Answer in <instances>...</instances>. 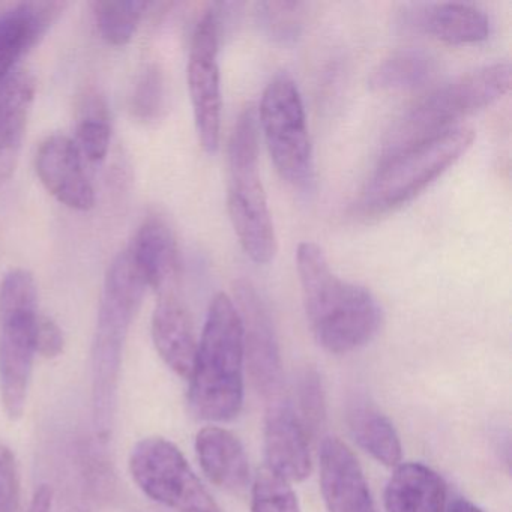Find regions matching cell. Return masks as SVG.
<instances>
[{
	"instance_id": "cell-14",
	"label": "cell",
	"mask_w": 512,
	"mask_h": 512,
	"mask_svg": "<svg viewBox=\"0 0 512 512\" xmlns=\"http://www.w3.org/2000/svg\"><path fill=\"white\" fill-rule=\"evenodd\" d=\"M307 437L298 415L283 398L269 403L265 422L266 469L289 484L304 481L311 472Z\"/></svg>"
},
{
	"instance_id": "cell-15",
	"label": "cell",
	"mask_w": 512,
	"mask_h": 512,
	"mask_svg": "<svg viewBox=\"0 0 512 512\" xmlns=\"http://www.w3.org/2000/svg\"><path fill=\"white\" fill-rule=\"evenodd\" d=\"M400 26L418 34L433 35L454 46L478 44L490 35V20L479 8L460 2L410 5L400 14Z\"/></svg>"
},
{
	"instance_id": "cell-21",
	"label": "cell",
	"mask_w": 512,
	"mask_h": 512,
	"mask_svg": "<svg viewBox=\"0 0 512 512\" xmlns=\"http://www.w3.org/2000/svg\"><path fill=\"white\" fill-rule=\"evenodd\" d=\"M35 100V80L28 71L14 70L0 82V170H10L22 146Z\"/></svg>"
},
{
	"instance_id": "cell-20",
	"label": "cell",
	"mask_w": 512,
	"mask_h": 512,
	"mask_svg": "<svg viewBox=\"0 0 512 512\" xmlns=\"http://www.w3.org/2000/svg\"><path fill=\"white\" fill-rule=\"evenodd\" d=\"M446 485L440 475L421 463L398 464L385 490L388 512H443Z\"/></svg>"
},
{
	"instance_id": "cell-26",
	"label": "cell",
	"mask_w": 512,
	"mask_h": 512,
	"mask_svg": "<svg viewBox=\"0 0 512 512\" xmlns=\"http://www.w3.org/2000/svg\"><path fill=\"white\" fill-rule=\"evenodd\" d=\"M257 23L275 43L292 44L304 26V5L298 2H263L257 5Z\"/></svg>"
},
{
	"instance_id": "cell-5",
	"label": "cell",
	"mask_w": 512,
	"mask_h": 512,
	"mask_svg": "<svg viewBox=\"0 0 512 512\" xmlns=\"http://www.w3.org/2000/svg\"><path fill=\"white\" fill-rule=\"evenodd\" d=\"M511 88V64L496 62L440 86L410 107L386 136L385 157L455 128V122L502 100ZM383 157V158H385Z\"/></svg>"
},
{
	"instance_id": "cell-31",
	"label": "cell",
	"mask_w": 512,
	"mask_h": 512,
	"mask_svg": "<svg viewBox=\"0 0 512 512\" xmlns=\"http://www.w3.org/2000/svg\"><path fill=\"white\" fill-rule=\"evenodd\" d=\"M65 347L64 332L52 317L40 314L35 326V352L46 359L62 355Z\"/></svg>"
},
{
	"instance_id": "cell-3",
	"label": "cell",
	"mask_w": 512,
	"mask_h": 512,
	"mask_svg": "<svg viewBox=\"0 0 512 512\" xmlns=\"http://www.w3.org/2000/svg\"><path fill=\"white\" fill-rule=\"evenodd\" d=\"M244 331L235 301L218 293L209 305L190 379L191 409L205 421L236 418L244 404Z\"/></svg>"
},
{
	"instance_id": "cell-2",
	"label": "cell",
	"mask_w": 512,
	"mask_h": 512,
	"mask_svg": "<svg viewBox=\"0 0 512 512\" xmlns=\"http://www.w3.org/2000/svg\"><path fill=\"white\" fill-rule=\"evenodd\" d=\"M146 289L130 253H119L104 281L92 344V412L95 433L103 443L112 434L125 341Z\"/></svg>"
},
{
	"instance_id": "cell-24",
	"label": "cell",
	"mask_w": 512,
	"mask_h": 512,
	"mask_svg": "<svg viewBox=\"0 0 512 512\" xmlns=\"http://www.w3.org/2000/svg\"><path fill=\"white\" fill-rule=\"evenodd\" d=\"M110 130L109 112L106 103L98 95H89L80 107L77 122L76 143L83 160L101 163L109 154Z\"/></svg>"
},
{
	"instance_id": "cell-32",
	"label": "cell",
	"mask_w": 512,
	"mask_h": 512,
	"mask_svg": "<svg viewBox=\"0 0 512 512\" xmlns=\"http://www.w3.org/2000/svg\"><path fill=\"white\" fill-rule=\"evenodd\" d=\"M52 512H89V509L82 497L71 491H65L58 497L53 494Z\"/></svg>"
},
{
	"instance_id": "cell-33",
	"label": "cell",
	"mask_w": 512,
	"mask_h": 512,
	"mask_svg": "<svg viewBox=\"0 0 512 512\" xmlns=\"http://www.w3.org/2000/svg\"><path fill=\"white\" fill-rule=\"evenodd\" d=\"M53 506V490L49 485H41L35 491L31 503H29L28 511L26 512H52Z\"/></svg>"
},
{
	"instance_id": "cell-1",
	"label": "cell",
	"mask_w": 512,
	"mask_h": 512,
	"mask_svg": "<svg viewBox=\"0 0 512 512\" xmlns=\"http://www.w3.org/2000/svg\"><path fill=\"white\" fill-rule=\"evenodd\" d=\"M296 268L305 313L323 349L344 355L376 337L383 320L376 296L335 275L319 245L302 242L296 253Z\"/></svg>"
},
{
	"instance_id": "cell-13",
	"label": "cell",
	"mask_w": 512,
	"mask_h": 512,
	"mask_svg": "<svg viewBox=\"0 0 512 512\" xmlns=\"http://www.w3.org/2000/svg\"><path fill=\"white\" fill-rule=\"evenodd\" d=\"M320 485L329 512H376L358 460L335 437L323 440L320 448Z\"/></svg>"
},
{
	"instance_id": "cell-4",
	"label": "cell",
	"mask_w": 512,
	"mask_h": 512,
	"mask_svg": "<svg viewBox=\"0 0 512 512\" xmlns=\"http://www.w3.org/2000/svg\"><path fill=\"white\" fill-rule=\"evenodd\" d=\"M227 209L239 244L259 265L277 253V235L259 172V124L253 104L242 110L227 148Z\"/></svg>"
},
{
	"instance_id": "cell-28",
	"label": "cell",
	"mask_w": 512,
	"mask_h": 512,
	"mask_svg": "<svg viewBox=\"0 0 512 512\" xmlns=\"http://www.w3.org/2000/svg\"><path fill=\"white\" fill-rule=\"evenodd\" d=\"M298 404V419L305 433H317L325 422L326 404L322 379L316 370H305L299 377Z\"/></svg>"
},
{
	"instance_id": "cell-8",
	"label": "cell",
	"mask_w": 512,
	"mask_h": 512,
	"mask_svg": "<svg viewBox=\"0 0 512 512\" xmlns=\"http://www.w3.org/2000/svg\"><path fill=\"white\" fill-rule=\"evenodd\" d=\"M257 124L281 178L298 190L314 184L313 148L304 103L289 74L275 76L263 91Z\"/></svg>"
},
{
	"instance_id": "cell-30",
	"label": "cell",
	"mask_w": 512,
	"mask_h": 512,
	"mask_svg": "<svg viewBox=\"0 0 512 512\" xmlns=\"http://www.w3.org/2000/svg\"><path fill=\"white\" fill-rule=\"evenodd\" d=\"M19 506V464L14 452L0 443V512H17Z\"/></svg>"
},
{
	"instance_id": "cell-12",
	"label": "cell",
	"mask_w": 512,
	"mask_h": 512,
	"mask_svg": "<svg viewBox=\"0 0 512 512\" xmlns=\"http://www.w3.org/2000/svg\"><path fill=\"white\" fill-rule=\"evenodd\" d=\"M38 178L62 205L74 211H89L95 205V191L83 166V157L70 137H47L35 158Z\"/></svg>"
},
{
	"instance_id": "cell-25",
	"label": "cell",
	"mask_w": 512,
	"mask_h": 512,
	"mask_svg": "<svg viewBox=\"0 0 512 512\" xmlns=\"http://www.w3.org/2000/svg\"><path fill=\"white\" fill-rule=\"evenodd\" d=\"M95 22L101 37L112 44L121 47L130 43L139 28L143 14L148 10L146 2L131 0V2H94Z\"/></svg>"
},
{
	"instance_id": "cell-34",
	"label": "cell",
	"mask_w": 512,
	"mask_h": 512,
	"mask_svg": "<svg viewBox=\"0 0 512 512\" xmlns=\"http://www.w3.org/2000/svg\"><path fill=\"white\" fill-rule=\"evenodd\" d=\"M449 512H484L475 503L469 502L467 499H457L452 503Z\"/></svg>"
},
{
	"instance_id": "cell-10",
	"label": "cell",
	"mask_w": 512,
	"mask_h": 512,
	"mask_svg": "<svg viewBox=\"0 0 512 512\" xmlns=\"http://www.w3.org/2000/svg\"><path fill=\"white\" fill-rule=\"evenodd\" d=\"M220 25L215 10L206 11L194 29L188 59V91L200 145L214 154L221 137V82L218 67Z\"/></svg>"
},
{
	"instance_id": "cell-16",
	"label": "cell",
	"mask_w": 512,
	"mask_h": 512,
	"mask_svg": "<svg viewBox=\"0 0 512 512\" xmlns=\"http://www.w3.org/2000/svg\"><path fill=\"white\" fill-rule=\"evenodd\" d=\"M146 286L155 292H175L179 274V251L166 220L152 215L143 221L127 248Z\"/></svg>"
},
{
	"instance_id": "cell-19",
	"label": "cell",
	"mask_w": 512,
	"mask_h": 512,
	"mask_svg": "<svg viewBox=\"0 0 512 512\" xmlns=\"http://www.w3.org/2000/svg\"><path fill=\"white\" fill-rule=\"evenodd\" d=\"M196 452L203 472L212 484L239 494L250 484V464L244 446L235 434L220 427H206L197 433Z\"/></svg>"
},
{
	"instance_id": "cell-9",
	"label": "cell",
	"mask_w": 512,
	"mask_h": 512,
	"mask_svg": "<svg viewBox=\"0 0 512 512\" xmlns=\"http://www.w3.org/2000/svg\"><path fill=\"white\" fill-rule=\"evenodd\" d=\"M130 470L140 490L175 512H221L175 443L146 437L136 443Z\"/></svg>"
},
{
	"instance_id": "cell-7",
	"label": "cell",
	"mask_w": 512,
	"mask_h": 512,
	"mask_svg": "<svg viewBox=\"0 0 512 512\" xmlns=\"http://www.w3.org/2000/svg\"><path fill=\"white\" fill-rule=\"evenodd\" d=\"M37 284L31 272L14 269L0 283V397L17 421L25 413L34 370Z\"/></svg>"
},
{
	"instance_id": "cell-27",
	"label": "cell",
	"mask_w": 512,
	"mask_h": 512,
	"mask_svg": "<svg viewBox=\"0 0 512 512\" xmlns=\"http://www.w3.org/2000/svg\"><path fill=\"white\" fill-rule=\"evenodd\" d=\"M251 512H301L289 482L263 467L253 485Z\"/></svg>"
},
{
	"instance_id": "cell-22",
	"label": "cell",
	"mask_w": 512,
	"mask_h": 512,
	"mask_svg": "<svg viewBox=\"0 0 512 512\" xmlns=\"http://www.w3.org/2000/svg\"><path fill=\"white\" fill-rule=\"evenodd\" d=\"M347 424L358 445L385 466L401 461L400 436L388 416L364 395H355L347 403Z\"/></svg>"
},
{
	"instance_id": "cell-23",
	"label": "cell",
	"mask_w": 512,
	"mask_h": 512,
	"mask_svg": "<svg viewBox=\"0 0 512 512\" xmlns=\"http://www.w3.org/2000/svg\"><path fill=\"white\" fill-rule=\"evenodd\" d=\"M436 73L433 56L421 49H403L383 59L373 73L368 85L373 91H415L430 82Z\"/></svg>"
},
{
	"instance_id": "cell-11",
	"label": "cell",
	"mask_w": 512,
	"mask_h": 512,
	"mask_svg": "<svg viewBox=\"0 0 512 512\" xmlns=\"http://www.w3.org/2000/svg\"><path fill=\"white\" fill-rule=\"evenodd\" d=\"M235 305L244 331L245 359L257 391L274 403L281 400L283 367L274 322L262 296L253 284H235Z\"/></svg>"
},
{
	"instance_id": "cell-6",
	"label": "cell",
	"mask_w": 512,
	"mask_h": 512,
	"mask_svg": "<svg viewBox=\"0 0 512 512\" xmlns=\"http://www.w3.org/2000/svg\"><path fill=\"white\" fill-rule=\"evenodd\" d=\"M475 131L455 127L383 158L359 200V211L370 217L388 214L412 202L472 146Z\"/></svg>"
},
{
	"instance_id": "cell-17",
	"label": "cell",
	"mask_w": 512,
	"mask_h": 512,
	"mask_svg": "<svg viewBox=\"0 0 512 512\" xmlns=\"http://www.w3.org/2000/svg\"><path fill=\"white\" fill-rule=\"evenodd\" d=\"M152 340L167 367L178 376L190 379L197 343L190 314L175 292L160 295L152 316Z\"/></svg>"
},
{
	"instance_id": "cell-18",
	"label": "cell",
	"mask_w": 512,
	"mask_h": 512,
	"mask_svg": "<svg viewBox=\"0 0 512 512\" xmlns=\"http://www.w3.org/2000/svg\"><path fill=\"white\" fill-rule=\"evenodd\" d=\"M61 8L56 2H28L0 14V82L16 70L17 61L44 37Z\"/></svg>"
},
{
	"instance_id": "cell-29",
	"label": "cell",
	"mask_w": 512,
	"mask_h": 512,
	"mask_svg": "<svg viewBox=\"0 0 512 512\" xmlns=\"http://www.w3.org/2000/svg\"><path fill=\"white\" fill-rule=\"evenodd\" d=\"M166 104V86L160 68L151 65L143 71L133 97L134 115L142 121L160 118Z\"/></svg>"
}]
</instances>
